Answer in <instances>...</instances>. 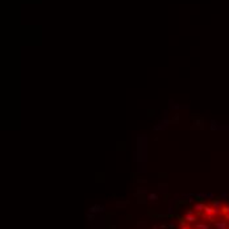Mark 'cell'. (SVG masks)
I'll return each instance as SVG.
<instances>
[{"label": "cell", "mask_w": 229, "mask_h": 229, "mask_svg": "<svg viewBox=\"0 0 229 229\" xmlns=\"http://www.w3.org/2000/svg\"><path fill=\"white\" fill-rule=\"evenodd\" d=\"M184 220H186L187 223H196V221L199 220V215L195 213L194 209H188L186 212V215H184Z\"/></svg>", "instance_id": "cell-1"}, {"label": "cell", "mask_w": 229, "mask_h": 229, "mask_svg": "<svg viewBox=\"0 0 229 229\" xmlns=\"http://www.w3.org/2000/svg\"><path fill=\"white\" fill-rule=\"evenodd\" d=\"M204 207H205V204L204 203H200V202H197V203H195L194 204V207H192V209L195 211V213H197V215H202L203 212H204Z\"/></svg>", "instance_id": "cell-2"}, {"label": "cell", "mask_w": 229, "mask_h": 229, "mask_svg": "<svg viewBox=\"0 0 229 229\" xmlns=\"http://www.w3.org/2000/svg\"><path fill=\"white\" fill-rule=\"evenodd\" d=\"M202 216L203 218H204V220H207L208 223H216V221H217V217L218 216L216 215V213H211V215H205V213H202Z\"/></svg>", "instance_id": "cell-3"}, {"label": "cell", "mask_w": 229, "mask_h": 229, "mask_svg": "<svg viewBox=\"0 0 229 229\" xmlns=\"http://www.w3.org/2000/svg\"><path fill=\"white\" fill-rule=\"evenodd\" d=\"M216 229H229V224L228 220H217L215 223Z\"/></svg>", "instance_id": "cell-4"}, {"label": "cell", "mask_w": 229, "mask_h": 229, "mask_svg": "<svg viewBox=\"0 0 229 229\" xmlns=\"http://www.w3.org/2000/svg\"><path fill=\"white\" fill-rule=\"evenodd\" d=\"M221 212H223L224 218H225V220H229V204H223Z\"/></svg>", "instance_id": "cell-5"}, {"label": "cell", "mask_w": 229, "mask_h": 229, "mask_svg": "<svg viewBox=\"0 0 229 229\" xmlns=\"http://www.w3.org/2000/svg\"><path fill=\"white\" fill-rule=\"evenodd\" d=\"M195 229H211V225L208 223H196Z\"/></svg>", "instance_id": "cell-6"}, {"label": "cell", "mask_w": 229, "mask_h": 229, "mask_svg": "<svg viewBox=\"0 0 229 229\" xmlns=\"http://www.w3.org/2000/svg\"><path fill=\"white\" fill-rule=\"evenodd\" d=\"M203 213H205V215H211V213H215V208H213L211 204H205L204 212H203Z\"/></svg>", "instance_id": "cell-7"}, {"label": "cell", "mask_w": 229, "mask_h": 229, "mask_svg": "<svg viewBox=\"0 0 229 229\" xmlns=\"http://www.w3.org/2000/svg\"><path fill=\"white\" fill-rule=\"evenodd\" d=\"M212 205L213 208H216V209H221V207H223V204H221V202H218V200H215V202H212Z\"/></svg>", "instance_id": "cell-8"}, {"label": "cell", "mask_w": 229, "mask_h": 229, "mask_svg": "<svg viewBox=\"0 0 229 229\" xmlns=\"http://www.w3.org/2000/svg\"><path fill=\"white\" fill-rule=\"evenodd\" d=\"M180 229H191V226H188V225L186 224V225H182V226H180Z\"/></svg>", "instance_id": "cell-9"}, {"label": "cell", "mask_w": 229, "mask_h": 229, "mask_svg": "<svg viewBox=\"0 0 229 229\" xmlns=\"http://www.w3.org/2000/svg\"><path fill=\"white\" fill-rule=\"evenodd\" d=\"M155 197H157L155 195H150V199H151V200H155Z\"/></svg>", "instance_id": "cell-10"}, {"label": "cell", "mask_w": 229, "mask_h": 229, "mask_svg": "<svg viewBox=\"0 0 229 229\" xmlns=\"http://www.w3.org/2000/svg\"><path fill=\"white\" fill-rule=\"evenodd\" d=\"M191 229H195V228H191Z\"/></svg>", "instance_id": "cell-11"}]
</instances>
